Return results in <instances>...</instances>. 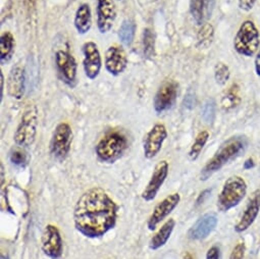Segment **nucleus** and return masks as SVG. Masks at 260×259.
<instances>
[{
	"label": "nucleus",
	"mask_w": 260,
	"mask_h": 259,
	"mask_svg": "<svg viewBox=\"0 0 260 259\" xmlns=\"http://www.w3.org/2000/svg\"><path fill=\"white\" fill-rule=\"evenodd\" d=\"M214 0H191L190 12L197 25L203 26L211 18Z\"/></svg>",
	"instance_id": "20"
},
{
	"label": "nucleus",
	"mask_w": 260,
	"mask_h": 259,
	"mask_svg": "<svg viewBox=\"0 0 260 259\" xmlns=\"http://www.w3.org/2000/svg\"><path fill=\"white\" fill-rule=\"evenodd\" d=\"M184 259H194V258H193V256L190 253H186L184 255Z\"/></svg>",
	"instance_id": "39"
},
{
	"label": "nucleus",
	"mask_w": 260,
	"mask_h": 259,
	"mask_svg": "<svg viewBox=\"0 0 260 259\" xmlns=\"http://www.w3.org/2000/svg\"><path fill=\"white\" fill-rule=\"evenodd\" d=\"M42 250L51 259H58L62 254V239L59 230L53 224H47L42 235Z\"/></svg>",
	"instance_id": "10"
},
{
	"label": "nucleus",
	"mask_w": 260,
	"mask_h": 259,
	"mask_svg": "<svg viewBox=\"0 0 260 259\" xmlns=\"http://www.w3.org/2000/svg\"><path fill=\"white\" fill-rule=\"evenodd\" d=\"M26 90V72L21 64H16L11 70L8 79V93L16 99H21Z\"/></svg>",
	"instance_id": "19"
},
{
	"label": "nucleus",
	"mask_w": 260,
	"mask_h": 259,
	"mask_svg": "<svg viewBox=\"0 0 260 259\" xmlns=\"http://www.w3.org/2000/svg\"><path fill=\"white\" fill-rule=\"evenodd\" d=\"M73 142V131L68 122H60L55 127L53 132L50 150L55 158L58 160H64L70 151Z\"/></svg>",
	"instance_id": "7"
},
{
	"label": "nucleus",
	"mask_w": 260,
	"mask_h": 259,
	"mask_svg": "<svg viewBox=\"0 0 260 259\" xmlns=\"http://www.w3.org/2000/svg\"><path fill=\"white\" fill-rule=\"evenodd\" d=\"M83 53V68L85 75L88 79L95 80L99 76L102 67V60L98 46L96 45V43L89 41L84 44Z\"/></svg>",
	"instance_id": "11"
},
{
	"label": "nucleus",
	"mask_w": 260,
	"mask_h": 259,
	"mask_svg": "<svg viewBox=\"0 0 260 259\" xmlns=\"http://www.w3.org/2000/svg\"><path fill=\"white\" fill-rule=\"evenodd\" d=\"M38 109L35 105H30L24 111L21 121L16 130L14 140L20 147L31 146L37 135Z\"/></svg>",
	"instance_id": "6"
},
{
	"label": "nucleus",
	"mask_w": 260,
	"mask_h": 259,
	"mask_svg": "<svg viewBox=\"0 0 260 259\" xmlns=\"http://www.w3.org/2000/svg\"><path fill=\"white\" fill-rule=\"evenodd\" d=\"M259 44V31L255 24L252 21L243 22L234 39L235 50L240 55L251 57L258 52Z\"/></svg>",
	"instance_id": "4"
},
{
	"label": "nucleus",
	"mask_w": 260,
	"mask_h": 259,
	"mask_svg": "<svg viewBox=\"0 0 260 259\" xmlns=\"http://www.w3.org/2000/svg\"><path fill=\"white\" fill-rule=\"evenodd\" d=\"M126 148V138L118 132H111L98 142L96 154L101 161L112 164L122 156Z\"/></svg>",
	"instance_id": "5"
},
{
	"label": "nucleus",
	"mask_w": 260,
	"mask_h": 259,
	"mask_svg": "<svg viewBox=\"0 0 260 259\" xmlns=\"http://www.w3.org/2000/svg\"><path fill=\"white\" fill-rule=\"evenodd\" d=\"M181 200L180 194L174 193L166 197L161 202H159L153 212L151 213L149 219H148V229L150 231H153L156 229V226L178 206L179 202Z\"/></svg>",
	"instance_id": "14"
},
{
	"label": "nucleus",
	"mask_w": 260,
	"mask_h": 259,
	"mask_svg": "<svg viewBox=\"0 0 260 259\" xmlns=\"http://www.w3.org/2000/svg\"><path fill=\"white\" fill-rule=\"evenodd\" d=\"M254 64H255V72H256L257 76L260 77V48H259V50H258V52L256 54Z\"/></svg>",
	"instance_id": "36"
},
{
	"label": "nucleus",
	"mask_w": 260,
	"mask_h": 259,
	"mask_svg": "<svg viewBox=\"0 0 260 259\" xmlns=\"http://www.w3.org/2000/svg\"><path fill=\"white\" fill-rule=\"evenodd\" d=\"M246 193L247 184L243 178L239 176L229 178L217 197V208L222 212L229 211L239 205L246 196Z\"/></svg>",
	"instance_id": "3"
},
{
	"label": "nucleus",
	"mask_w": 260,
	"mask_h": 259,
	"mask_svg": "<svg viewBox=\"0 0 260 259\" xmlns=\"http://www.w3.org/2000/svg\"><path fill=\"white\" fill-rule=\"evenodd\" d=\"M260 211V190H256L251 199L248 202V205L243 212L240 220L235 225V231L237 233H243L247 231L255 221L258 213Z\"/></svg>",
	"instance_id": "17"
},
{
	"label": "nucleus",
	"mask_w": 260,
	"mask_h": 259,
	"mask_svg": "<svg viewBox=\"0 0 260 259\" xmlns=\"http://www.w3.org/2000/svg\"><path fill=\"white\" fill-rule=\"evenodd\" d=\"M195 98L193 95H187L185 98V106L188 108H192L195 105Z\"/></svg>",
	"instance_id": "35"
},
{
	"label": "nucleus",
	"mask_w": 260,
	"mask_h": 259,
	"mask_svg": "<svg viewBox=\"0 0 260 259\" xmlns=\"http://www.w3.org/2000/svg\"><path fill=\"white\" fill-rule=\"evenodd\" d=\"M208 138H209V133L207 131H202L197 135V137L189 151V156H190L191 160H196L199 157L202 149L204 148L205 144L208 141Z\"/></svg>",
	"instance_id": "26"
},
{
	"label": "nucleus",
	"mask_w": 260,
	"mask_h": 259,
	"mask_svg": "<svg viewBox=\"0 0 260 259\" xmlns=\"http://www.w3.org/2000/svg\"><path fill=\"white\" fill-rule=\"evenodd\" d=\"M257 0H239V8L244 11V12H250L255 4H256Z\"/></svg>",
	"instance_id": "33"
},
{
	"label": "nucleus",
	"mask_w": 260,
	"mask_h": 259,
	"mask_svg": "<svg viewBox=\"0 0 260 259\" xmlns=\"http://www.w3.org/2000/svg\"><path fill=\"white\" fill-rule=\"evenodd\" d=\"M213 35H214V30L213 27L210 24H204L202 28L198 32L197 40H198V47L205 49L210 46L213 40Z\"/></svg>",
	"instance_id": "25"
},
{
	"label": "nucleus",
	"mask_w": 260,
	"mask_h": 259,
	"mask_svg": "<svg viewBox=\"0 0 260 259\" xmlns=\"http://www.w3.org/2000/svg\"><path fill=\"white\" fill-rule=\"evenodd\" d=\"M127 66V56L122 47L110 46L105 53V68L112 76H119Z\"/></svg>",
	"instance_id": "16"
},
{
	"label": "nucleus",
	"mask_w": 260,
	"mask_h": 259,
	"mask_svg": "<svg viewBox=\"0 0 260 259\" xmlns=\"http://www.w3.org/2000/svg\"><path fill=\"white\" fill-rule=\"evenodd\" d=\"M176 225V221L173 218L167 220L164 225L158 230V232L151 238L149 242V247L152 250H157L165 246L169 241L174 229Z\"/></svg>",
	"instance_id": "22"
},
{
	"label": "nucleus",
	"mask_w": 260,
	"mask_h": 259,
	"mask_svg": "<svg viewBox=\"0 0 260 259\" xmlns=\"http://www.w3.org/2000/svg\"><path fill=\"white\" fill-rule=\"evenodd\" d=\"M241 99L238 95V92L234 90V87L231 88V90H229L225 95L221 98V107L224 110H231L233 108H235L239 103H240Z\"/></svg>",
	"instance_id": "28"
},
{
	"label": "nucleus",
	"mask_w": 260,
	"mask_h": 259,
	"mask_svg": "<svg viewBox=\"0 0 260 259\" xmlns=\"http://www.w3.org/2000/svg\"><path fill=\"white\" fill-rule=\"evenodd\" d=\"M2 259H9V258H8V257H7V258H6V257H5V256H4V255H3V256H2Z\"/></svg>",
	"instance_id": "40"
},
{
	"label": "nucleus",
	"mask_w": 260,
	"mask_h": 259,
	"mask_svg": "<svg viewBox=\"0 0 260 259\" xmlns=\"http://www.w3.org/2000/svg\"><path fill=\"white\" fill-rule=\"evenodd\" d=\"M168 137V132L165 124L156 123L147 133L144 141V155L151 159L155 157L162 148L164 142Z\"/></svg>",
	"instance_id": "12"
},
{
	"label": "nucleus",
	"mask_w": 260,
	"mask_h": 259,
	"mask_svg": "<svg viewBox=\"0 0 260 259\" xmlns=\"http://www.w3.org/2000/svg\"><path fill=\"white\" fill-rule=\"evenodd\" d=\"M55 62L63 82L70 88H75L77 85L78 69L75 57L68 51L58 50L55 54Z\"/></svg>",
	"instance_id": "9"
},
{
	"label": "nucleus",
	"mask_w": 260,
	"mask_h": 259,
	"mask_svg": "<svg viewBox=\"0 0 260 259\" xmlns=\"http://www.w3.org/2000/svg\"><path fill=\"white\" fill-rule=\"evenodd\" d=\"M154 34L149 28H146L143 32V50L146 57H152L154 55Z\"/></svg>",
	"instance_id": "27"
},
{
	"label": "nucleus",
	"mask_w": 260,
	"mask_h": 259,
	"mask_svg": "<svg viewBox=\"0 0 260 259\" xmlns=\"http://www.w3.org/2000/svg\"><path fill=\"white\" fill-rule=\"evenodd\" d=\"M97 27L101 34L108 33L115 21L116 10L112 0H97Z\"/></svg>",
	"instance_id": "15"
},
{
	"label": "nucleus",
	"mask_w": 260,
	"mask_h": 259,
	"mask_svg": "<svg viewBox=\"0 0 260 259\" xmlns=\"http://www.w3.org/2000/svg\"><path fill=\"white\" fill-rule=\"evenodd\" d=\"M253 167H254V163H253V159H252V158L247 159V160L245 161V164H244V169H245V170H251Z\"/></svg>",
	"instance_id": "37"
},
{
	"label": "nucleus",
	"mask_w": 260,
	"mask_h": 259,
	"mask_svg": "<svg viewBox=\"0 0 260 259\" xmlns=\"http://www.w3.org/2000/svg\"><path fill=\"white\" fill-rule=\"evenodd\" d=\"M169 168L170 166L167 160H161L156 165L152 173L151 179L142 193V198L145 201H152L156 197L159 189L161 188L166 179L168 178Z\"/></svg>",
	"instance_id": "13"
},
{
	"label": "nucleus",
	"mask_w": 260,
	"mask_h": 259,
	"mask_svg": "<svg viewBox=\"0 0 260 259\" xmlns=\"http://www.w3.org/2000/svg\"><path fill=\"white\" fill-rule=\"evenodd\" d=\"M215 115V103L213 100H208L202 110V117L205 122H212Z\"/></svg>",
	"instance_id": "30"
},
{
	"label": "nucleus",
	"mask_w": 260,
	"mask_h": 259,
	"mask_svg": "<svg viewBox=\"0 0 260 259\" xmlns=\"http://www.w3.org/2000/svg\"><path fill=\"white\" fill-rule=\"evenodd\" d=\"M16 40L14 35L11 32L3 33L0 37V60L2 63L5 64L9 62L15 52Z\"/></svg>",
	"instance_id": "23"
},
{
	"label": "nucleus",
	"mask_w": 260,
	"mask_h": 259,
	"mask_svg": "<svg viewBox=\"0 0 260 259\" xmlns=\"http://www.w3.org/2000/svg\"><path fill=\"white\" fill-rule=\"evenodd\" d=\"M117 205L101 188L86 191L74 210L76 229L88 238H99L114 228Z\"/></svg>",
	"instance_id": "1"
},
{
	"label": "nucleus",
	"mask_w": 260,
	"mask_h": 259,
	"mask_svg": "<svg viewBox=\"0 0 260 259\" xmlns=\"http://www.w3.org/2000/svg\"><path fill=\"white\" fill-rule=\"evenodd\" d=\"M230 77H231V72L229 67L222 62H218L214 69V78L216 83L218 85L223 86L230 80Z\"/></svg>",
	"instance_id": "29"
},
{
	"label": "nucleus",
	"mask_w": 260,
	"mask_h": 259,
	"mask_svg": "<svg viewBox=\"0 0 260 259\" xmlns=\"http://www.w3.org/2000/svg\"><path fill=\"white\" fill-rule=\"evenodd\" d=\"M74 24L76 30L81 35H84L90 31L92 27V13L89 5L83 4L79 7L75 16Z\"/></svg>",
	"instance_id": "21"
},
{
	"label": "nucleus",
	"mask_w": 260,
	"mask_h": 259,
	"mask_svg": "<svg viewBox=\"0 0 260 259\" xmlns=\"http://www.w3.org/2000/svg\"><path fill=\"white\" fill-rule=\"evenodd\" d=\"M245 251H246V246L244 243L237 244L230 255V259H243L245 255Z\"/></svg>",
	"instance_id": "32"
},
{
	"label": "nucleus",
	"mask_w": 260,
	"mask_h": 259,
	"mask_svg": "<svg viewBox=\"0 0 260 259\" xmlns=\"http://www.w3.org/2000/svg\"><path fill=\"white\" fill-rule=\"evenodd\" d=\"M246 141L243 137H232L223 142L211 159L207 161L201 171V180H207L211 175L219 171L228 163L236 158L245 148Z\"/></svg>",
	"instance_id": "2"
},
{
	"label": "nucleus",
	"mask_w": 260,
	"mask_h": 259,
	"mask_svg": "<svg viewBox=\"0 0 260 259\" xmlns=\"http://www.w3.org/2000/svg\"><path fill=\"white\" fill-rule=\"evenodd\" d=\"M136 33V24L132 20H124L118 30V38L122 45L129 47L132 45Z\"/></svg>",
	"instance_id": "24"
},
{
	"label": "nucleus",
	"mask_w": 260,
	"mask_h": 259,
	"mask_svg": "<svg viewBox=\"0 0 260 259\" xmlns=\"http://www.w3.org/2000/svg\"><path fill=\"white\" fill-rule=\"evenodd\" d=\"M219 256H220V250H219V247L216 245L209 248L206 253V259H219Z\"/></svg>",
	"instance_id": "34"
},
{
	"label": "nucleus",
	"mask_w": 260,
	"mask_h": 259,
	"mask_svg": "<svg viewBox=\"0 0 260 259\" xmlns=\"http://www.w3.org/2000/svg\"><path fill=\"white\" fill-rule=\"evenodd\" d=\"M11 161L16 165V166H19V167H22L26 164L27 161V156L25 154V152H23L22 150L20 149H17V150H14L12 153H11Z\"/></svg>",
	"instance_id": "31"
},
{
	"label": "nucleus",
	"mask_w": 260,
	"mask_h": 259,
	"mask_svg": "<svg viewBox=\"0 0 260 259\" xmlns=\"http://www.w3.org/2000/svg\"><path fill=\"white\" fill-rule=\"evenodd\" d=\"M217 224L215 213H206L202 215L189 230L188 237L193 241H200L209 236Z\"/></svg>",
	"instance_id": "18"
},
{
	"label": "nucleus",
	"mask_w": 260,
	"mask_h": 259,
	"mask_svg": "<svg viewBox=\"0 0 260 259\" xmlns=\"http://www.w3.org/2000/svg\"><path fill=\"white\" fill-rule=\"evenodd\" d=\"M0 78H2V94H0V99L3 100V97H4V89H5V77H4V74L2 73L0 74Z\"/></svg>",
	"instance_id": "38"
},
{
	"label": "nucleus",
	"mask_w": 260,
	"mask_h": 259,
	"mask_svg": "<svg viewBox=\"0 0 260 259\" xmlns=\"http://www.w3.org/2000/svg\"><path fill=\"white\" fill-rule=\"evenodd\" d=\"M178 88L179 86L174 80H168L159 87L153 101L154 109L158 114L168 111L175 105L178 97Z\"/></svg>",
	"instance_id": "8"
}]
</instances>
